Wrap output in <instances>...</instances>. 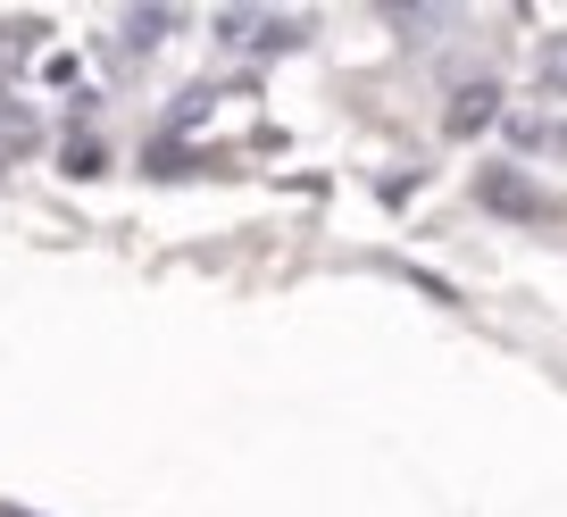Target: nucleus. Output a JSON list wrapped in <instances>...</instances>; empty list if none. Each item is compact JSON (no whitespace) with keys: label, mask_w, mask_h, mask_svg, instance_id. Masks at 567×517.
Wrapping results in <instances>:
<instances>
[{"label":"nucleus","mask_w":567,"mask_h":517,"mask_svg":"<svg viewBox=\"0 0 567 517\" xmlns=\"http://www.w3.org/2000/svg\"><path fill=\"white\" fill-rule=\"evenodd\" d=\"M484 200H493V209H534V217H559V209H550V200L534 193L526 176H509V167H493V176H484Z\"/></svg>","instance_id":"nucleus-1"},{"label":"nucleus","mask_w":567,"mask_h":517,"mask_svg":"<svg viewBox=\"0 0 567 517\" xmlns=\"http://www.w3.org/2000/svg\"><path fill=\"white\" fill-rule=\"evenodd\" d=\"M476 117H493V92H460L451 101V125H476Z\"/></svg>","instance_id":"nucleus-2"},{"label":"nucleus","mask_w":567,"mask_h":517,"mask_svg":"<svg viewBox=\"0 0 567 517\" xmlns=\"http://www.w3.org/2000/svg\"><path fill=\"white\" fill-rule=\"evenodd\" d=\"M559 151H567V125H559Z\"/></svg>","instance_id":"nucleus-3"}]
</instances>
